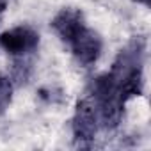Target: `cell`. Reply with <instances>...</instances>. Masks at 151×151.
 <instances>
[{
	"mask_svg": "<svg viewBox=\"0 0 151 151\" xmlns=\"http://www.w3.org/2000/svg\"><path fill=\"white\" fill-rule=\"evenodd\" d=\"M144 55L146 41L135 37L117 53L110 71L93 80L89 98L93 100L103 126L114 128L119 124L126 103L142 93Z\"/></svg>",
	"mask_w": 151,
	"mask_h": 151,
	"instance_id": "cell-1",
	"label": "cell"
},
{
	"mask_svg": "<svg viewBox=\"0 0 151 151\" xmlns=\"http://www.w3.org/2000/svg\"><path fill=\"white\" fill-rule=\"evenodd\" d=\"M100 117L96 112L94 103L91 101V98H82L73 112V119H71V132H73V139L78 146H91L93 140L98 135L100 130Z\"/></svg>",
	"mask_w": 151,
	"mask_h": 151,
	"instance_id": "cell-2",
	"label": "cell"
},
{
	"mask_svg": "<svg viewBox=\"0 0 151 151\" xmlns=\"http://www.w3.org/2000/svg\"><path fill=\"white\" fill-rule=\"evenodd\" d=\"M39 46V34L30 25H16L0 34V48L11 57L25 59Z\"/></svg>",
	"mask_w": 151,
	"mask_h": 151,
	"instance_id": "cell-3",
	"label": "cell"
},
{
	"mask_svg": "<svg viewBox=\"0 0 151 151\" xmlns=\"http://www.w3.org/2000/svg\"><path fill=\"white\" fill-rule=\"evenodd\" d=\"M87 27L89 25L84 18V13L80 9H75V7L60 9L52 20V30L57 34V37L66 46H69Z\"/></svg>",
	"mask_w": 151,
	"mask_h": 151,
	"instance_id": "cell-4",
	"label": "cell"
},
{
	"mask_svg": "<svg viewBox=\"0 0 151 151\" xmlns=\"http://www.w3.org/2000/svg\"><path fill=\"white\" fill-rule=\"evenodd\" d=\"M68 48L71 50V55L78 64H82L84 68H89L100 59L101 50H103V41L96 30L87 27Z\"/></svg>",
	"mask_w": 151,
	"mask_h": 151,
	"instance_id": "cell-5",
	"label": "cell"
},
{
	"mask_svg": "<svg viewBox=\"0 0 151 151\" xmlns=\"http://www.w3.org/2000/svg\"><path fill=\"white\" fill-rule=\"evenodd\" d=\"M13 80L0 75V114H4L13 101Z\"/></svg>",
	"mask_w": 151,
	"mask_h": 151,
	"instance_id": "cell-6",
	"label": "cell"
},
{
	"mask_svg": "<svg viewBox=\"0 0 151 151\" xmlns=\"http://www.w3.org/2000/svg\"><path fill=\"white\" fill-rule=\"evenodd\" d=\"M6 9H7V0H0V18L6 13Z\"/></svg>",
	"mask_w": 151,
	"mask_h": 151,
	"instance_id": "cell-7",
	"label": "cell"
},
{
	"mask_svg": "<svg viewBox=\"0 0 151 151\" xmlns=\"http://www.w3.org/2000/svg\"><path fill=\"white\" fill-rule=\"evenodd\" d=\"M135 2H137V4H144V6H147V4H149V0H135Z\"/></svg>",
	"mask_w": 151,
	"mask_h": 151,
	"instance_id": "cell-8",
	"label": "cell"
}]
</instances>
